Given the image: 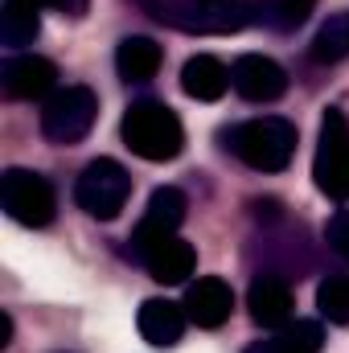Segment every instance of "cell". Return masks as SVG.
<instances>
[{"label":"cell","instance_id":"14","mask_svg":"<svg viewBox=\"0 0 349 353\" xmlns=\"http://www.w3.org/2000/svg\"><path fill=\"white\" fill-rule=\"evenodd\" d=\"M185 308L173 304V300H144L140 304V333H144V341L148 345H157V350H169L181 341V333H185Z\"/></svg>","mask_w":349,"mask_h":353},{"label":"cell","instance_id":"23","mask_svg":"<svg viewBox=\"0 0 349 353\" xmlns=\"http://www.w3.org/2000/svg\"><path fill=\"white\" fill-rule=\"evenodd\" d=\"M46 8H54V12H62V17H87V8H90V0H41Z\"/></svg>","mask_w":349,"mask_h":353},{"label":"cell","instance_id":"11","mask_svg":"<svg viewBox=\"0 0 349 353\" xmlns=\"http://www.w3.org/2000/svg\"><path fill=\"white\" fill-rule=\"evenodd\" d=\"M230 308H235V292L226 279L218 275H201L197 283H189L185 292V316L197 325V329H218L230 321Z\"/></svg>","mask_w":349,"mask_h":353},{"label":"cell","instance_id":"6","mask_svg":"<svg viewBox=\"0 0 349 353\" xmlns=\"http://www.w3.org/2000/svg\"><path fill=\"white\" fill-rule=\"evenodd\" d=\"M128 193H132V176L111 157L90 161L87 169H83V176H79V185H74L79 205L87 210L90 218H99V222L119 218V210L128 205Z\"/></svg>","mask_w":349,"mask_h":353},{"label":"cell","instance_id":"16","mask_svg":"<svg viewBox=\"0 0 349 353\" xmlns=\"http://www.w3.org/2000/svg\"><path fill=\"white\" fill-rule=\"evenodd\" d=\"M161 62H165V54H161V46L152 37H123L119 50H115V70H119L123 83H148V79H157Z\"/></svg>","mask_w":349,"mask_h":353},{"label":"cell","instance_id":"4","mask_svg":"<svg viewBox=\"0 0 349 353\" xmlns=\"http://www.w3.org/2000/svg\"><path fill=\"white\" fill-rule=\"evenodd\" d=\"M317 189L333 201H349V123L337 107L325 111L321 136H317V157H312Z\"/></svg>","mask_w":349,"mask_h":353},{"label":"cell","instance_id":"8","mask_svg":"<svg viewBox=\"0 0 349 353\" xmlns=\"http://www.w3.org/2000/svg\"><path fill=\"white\" fill-rule=\"evenodd\" d=\"M181 222H185V193L173 189V185L152 189L148 210H144V218H140V226H136V234H132V255L144 259L148 247L173 239L177 230H181Z\"/></svg>","mask_w":349,"mask_h":353},{"label":"cell","instance_id":"3","mask_svg":"<svg viewBox=\"0 0 349 353\" xmlns=\"http://www.w3.org/2000/svg\"><path fill=\"white\" fill-rule=\"evenodd\" d=\"M119 132H123V144L140 161H173V157H181V148H185L181 119H177L165 103H157V99L132 103L128 115H123V123H119Z\"/></svg>","mask_w":349,"mask_h":353},{"label":"cell","instance_id":"2","mask_svg":"<svg viewBox=\"0 0 349 353\" xmlns=\"http://www.w3.org/2000/svg\"><path fill=\"white\" fill-rule=\"evenodd\" d=\"M148 8L157 21L185 33H239L263 21V0H157Z\"/></svg>","mask_w":349,"mask_h":353},{"label":"cell","instance_id":"7","mask_svg":"<svg viewBox=\"0 0 349 353\" xmlns=\"http://www.w3.org/2000/svg\"><path fill=\"white\" fill-rule=\"evenodd\" d=\"M0 205L21 226H50L54 210H58L54 185L41 173H29V169H8L0 176Z\"/></svg>","mask_w":349,"mask_h":353},{"label":"cell","instance_id":"17","mask_svg":"<svg viewBox=\"0 0 349 353\" xmlns=\"http://www.w3.org/2000/svg\"><path fill=\"white\" fill-rule=\"evenodd\" d=\"M41 33V0H4L0 4V41L8 50L33 46Z\"/></svg>","mask_w":349,"mask_h":353},{"label":"cell","instance_id":"22","mask_svg":"<svg viewBox=\"0 0 349 353\" xmlns=\"http://www.w3.org/2000/svg\"><path fill=\"white\" fill-rule=\"evenodd\" d=\"M325 239H329V247H333L337 255L349 259V210H337V214H333V222L325 226Z\"/></svg>","mask_w":349,"mask_h":353},{"label":"cell","instance_id":"18","mask_svg":"<svg viewBox=\"0 0 349 353\" xmlns=\"http://www.w3.org/2000/svg\"><path fill=\"white\" fill-rule=\"evenodd\" d=\"M247 353H321V325L312 321H296L292 329H283L271 341H255Z\"/></svg>","mask_w":349,"mask_h":353},{"label":"cell","instance_id":"13","mask_svg":"<svg viewBox=\"0 0 349 353\" xmlns=\"http://www.w3.org/2000/svg\"><path fill=\"white\" fill-rule=\"evenodd\" d=\"M230 87V70L214 58V54H193L185 66H181V90L197 103H214L222 99Z\"/></svg>","mask_w":349,"mask_h":353},{"label":"cell","instance_id":"12","mask_svg":"<svg viewBox=\"0 0 349 353\" xmlns=\"http://www.w3.org/2000/svg\"><path fill=\"white\" fill-rule=\"evenodd\" d=\"M247 308L251 321L263 329H283L292 321V288L279 275H255L251 292H247Z\"/></svg>","mask_w":349,"mask_h":353},{"label":"cell","instance_id":"21","mask_svg":"<svg viewBox=\"0 0 349 353\" xmlns=\"http://www.w3.org/2000/svg\"><path fill=\"white\" fill-rule=\"evenodd\" d=\"M312 8L317 0H263V21L279 33H292L312 17Z\"/></svg>","mask_w":349,"mask_h":353},{"label":"cell","instance_id":"1","mask_svg":"<svg viewBox=\"0 0 349 353\" xmlns=\"http://www.w3.org/2000/svg\"><path fill=\"white\" fill-rule=\"evenodd\" d=\"M222 140L255 173H283L292 165V157H296V123H288L279 115L235 123L230 132H222Z\"/></svg>","mask_w":349,"mask_h":353},{"label":"cell","instance_id":"15","mask_svg":"<svg viewBox=\"0 0 349 353\" xmlns=\"http://www.w3.org/2000/svg\"><path fill=\"white\" fill-rule=\"evenodd\" d=\"M140 263L148 267V275H152L157 283H185V279L193 275L197 255H193V247H189L185 239H177V234H173V239H165V243L148 247Z\"/></svg>","mask_w":349,"mask_h":353},{"label":"cell","instance_id":"9","mask_svg":"<svg viewBox=\"0 0 349 353\" xmlns=\"http://www.w3.org/2000/svg\"><path fill=\"white\" fill-rule=\"evenodd\" d=\"M0 87L8 99H46L58 87V66L37 54H17L0 66Z\"/></svg>","mask_w":349,"mask_h":353},{"label":"cell","instance_id":"20","mask_svg":"<svg viewBox=\"0 0 349 353\" xmlns=\"http://www.w3.org/2000/svg\"><path fill=\"white\" fill-rule=\"evenodd\" d=\"M317 308L325 321L333 325H349V275H329L317 288Z\"/></svg>","mask_w":349,"mask_h":353},{"label":"cell","instance_id":"10","mask_svg":"<svg viewBox=\"0 0 349 353\" xmlns=\"http://www.w3.org/2000/svg\"><path fill=\"white\" fill-rule=\"evenodd\" d=\"M230 87L239 90L247 103H271L288 90V74L279 62L263 58V54H243L230 70Z\"/></svg>","mask_w":349,"mask_h":353},{"label":"cell","instance_id":"5","mask_svg":"<svg viewBox=\"0 0 349 353\" xmlns=\"http://www.w3.org/2000/svg\"><path fill=\"white\" fill-rule=\"evenodd\" d=\"M99 119V99L90 87H62L46 99L41 132L50 144H79Z\"/></svg>","mask_w":349,"mask_h":353},{"label":"cell","instance_id":"19","mask_svg":"<svg viewBox=\"0 0 349 353\" xmlns=\"http://www.w3.org/2000/svg\"><path fill=\"white\" fill-rule=\"evenodd\" d=\"M346 54H349V17H333V21L321 25V33H317V41H312V58L325 62V66H333V62H341Z\"/></svg>","mask_w":349,"mask_h":353}]
</instances>
